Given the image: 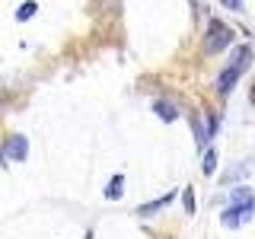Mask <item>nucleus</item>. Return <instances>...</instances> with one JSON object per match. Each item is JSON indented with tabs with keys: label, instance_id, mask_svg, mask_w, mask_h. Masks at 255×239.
I'll return each instance as SVG.
<instances>
[{
	"label": "nucleus",
	"instance_id": "3",
	"mask_svg": "<svg viewBox=\"0 0 255 239\" xmlns=\"http://www.w3.org/2000/svg\"><path fill=\"white\" fill-rule=\"evenodd\" d=\"M239 77H243V74H239L236 67H227V70H223V74L217 77V93H220V96L233 93V86H236V80H239Z\"/></svg>",
	"mask_w": 255,
	"mask_h": 239
},
{
	"label": "nucleus",
	"instance_id": "6",
	"mask_svg": "<svg viewBox=\"0 0 255 239\" xmlns=\"http://www.w3.org/2000/svg\"><path fill=\"white\" fill-rule=\"evenodd\" d=\"M172 198H175V191H169V195H166V198H159V201H150V204H143V207H137V214H140V217H150V214L163 211V207L169 204Z\"/></svg>",
	"mask_w": 255,
	"mask_h": 239
},
{
	"label": "nucleus",
	"instance_id": "12",
	"mask_svg": "<svg viewBox=\"0 0 255 239\" xmlns=\"http://www.w3.org/2000/svg\"><path fill=\"white\" fill-rule=\"evenodd\" d=\"M0 159H3V147H0Z\"/></svg>",
	"mask_w": 255,
	"mask_h": 239
},
{
	"label": "nucleus",
	"instance_id": "8",
	"mask_svg": "<svg viewBox=\"0 0 255 239\" xmlns=\"http://www.w3.org/2000/svg\"><path fill=\"white\" fill-rule=\"evenodd\" d=\"M214 169H217V153H214V150H207V153H204V163H201V172L204 175H214Z\"/></svg>",
	"mask_w": 255,
	"mask_h": 239
},
{
	"label": "nucleus",
	"instance_id": "10",
	"mask_svg": "<svg viewBox=\"0 0 255 239\" xmlns=\"http://www.w3.org/2000/svg\"><path fill=\"white\" fill-rule=\"evenodd\" d=\"M182 204H185V214H195V188L182 191Z\"/></svg>",
	"mask_w": 255,
	"mask_h": 239
},
{
	"label": "nucleus",
	"instance_id": "7",
	"mask_svg": "<svg viewBox=\"0 0 255 239\" xmlns=\"http://www.w3.org/2000/svg\"><path fill=\"white\" fill-rule=\"evenodd\" d=\"M122 182H125V175H115V179H112V185H109V191H106L109 201H118V198H122Z\"/></svg>",
	"mask_w": 255,
	"mask_h": 239
},
{
	"label": "nucleus",
	"instance_id": "9",
	"mask_svg": "<svg viewBox=\"0 0 255 239\" xmlns=\"http://www.w3.org/2000/svg\"><path fill=\"white\" fill-rule=\"evenodd\" d=\"M35 10H38V3L29 0V3H22L19 10H16V19H29V16H35Z\"/></svg>",
	"mask_w": 255,
	"mask_h": 239
},
{
	"label": "nucleus",
	"instance_id": "4",
	"mask_svg": "<svg viewBox=\"0 0 255 239\" xmlns=\"http://www.w3.org/2000/svg\"><path fill=\"white\" fill-rule=\"evenodd\" d=\"M249 61H252V48L249 45H239L236 51H233V64H230V67H236L239 74H246V70H249Z\"/></svg>",
	"mask_w": 255,
	"mask_h": 239
},
{
	"label": "nucleus",
	"instance_id": "2",
	"mask_svg": "<svg viewBox=\"0 0 255 239\" xmlns=\"http://www.w3.org/2000/svg\"><path fill=\"white\" fill-rule=\"evenodd\" d=\"M26 153H29L26 137H22V134H13V137L6 140V147H3V156H10V159H16V163H22V159H26Z\"/></svg>",
	"mask_w": 255,
	"mask_h": 239
},
{
	"label": "nucleus",
	"instance_id": "1",
	"mask_svg": "<svg viewBox=\"0 0 255 239\" xmlns=\"http://www.w3.org/2000/svg\"><path fill=\"white\" fill-rule=\"evenodd\" d=\"M233 45V29L220 19H211L207 22V32H204V54H220L223 48Z\"/></svg>",
	"mask_w": 255,
	"mask_h": 239
},
{
	"label": "nucleus",
	"instance_id": "5",
	"mask_svg": "<svg viewBox=\"0 0 255 239\" xmlns=\"http://www.w3.org/2000/svg\"><path fill=\"white\" fill-rule=\"evenodd\" d=\"M153 112L163 121H175V118H179V109H175L169 99H153Z\"/></svg>",
	"mask_w": 255,
	"mask_h": 239
},
{
	"label": "nucleus",
	"instance_id": "11",
	"mask_svg": "<svg viewBox=\"0 0 255 239\" xmlns=\"http://www.w3.org/2000/svg\"><path fill=\"white\" fill-rule=\"evenodd\" d=\"M227 10H233V13H243V0H220Z\"/></svg>",
	"mask_w": 255,
	"mask_h": 239
}]
</instances>
